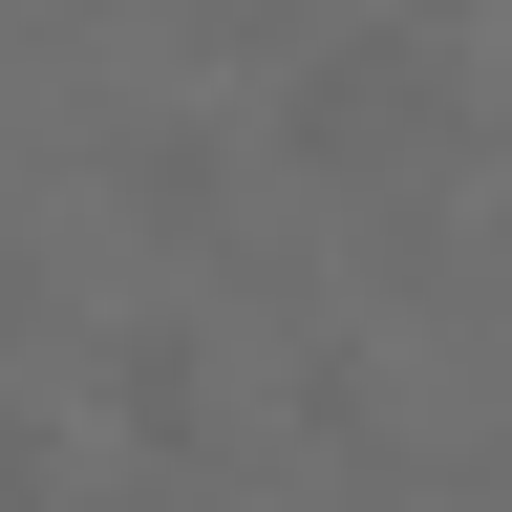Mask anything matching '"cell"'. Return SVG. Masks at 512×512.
Returning <instances> with one entry per match:
<instances>
[{
  "label": "cell",
  "instance_id": "cell-2",
  "mask_svg": "<svg viewBox=\"0 0 512 512\" xmlns=\"http://www.w3.org/2000/svg\"><path fill=\"white\" fill-rule=\"evenodd\" d=\"M0 512H64V427L22 406V384H0Z\"/></svg>",
  "mask_w": 512,
  "mask_h": 512
},
{
  "label": "cell",
  "instance_id": "cell-1",
  "mask_svg": "<svg viewBox=\"0 0 512 512\" xmlns=\"http://www.w3.org/2000/svg\"><path fill=\"white\" fill-rule=\"evenodd\" d=\"M427 107H448L427 22H342V43H299V86H278V150H299V171H384V150H427Z\"/></svg>",
  "mask_w": 512,
  "mask_h": 512
}]
</instances>
